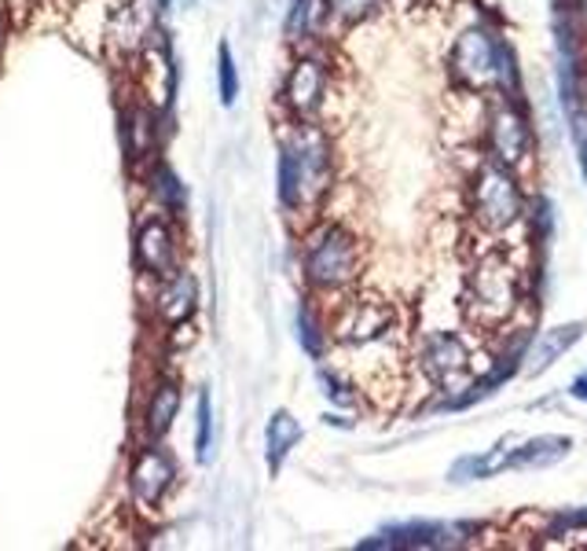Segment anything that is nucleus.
<instances>
[{
    "label": "nucleus",
    "mask_w": 587,
    "mask_h": 551,
    "mask_svg": "<svg viewBox=\"0 0 587 551\" xmlns=\"http://www.w3.org/2000/svg\"><path fill=\"white\" fill-rule=\"evenodd\" d=\"M459 324L478 331L484 343H507L529 320V268L514 243H489L470 250L455 295Z\"/></svg>",
    "instance_id": "f257e3e1"
},
{
    "label": "nucleus",
    "mask_w": 587,
    "mask_h": 551,
    "mask_svg": "<svg viewBox=\"0 0 587 551\" xmlns=\"http://www.w3.org/2000/svg\"><path fill=\"white\" fill-rule=\"evenodd\" d=\"M342 188V158L331 125L283 122L276 155V195L283 214L320 217Z\"/></svg>",
    "instance_id": "f03ea898"
},
{
    "label": "nucleus",
    "mask_w": 587,
    "mask_h": 551,
    "mask_svg": "<svg viewBox=\"0 0 587 551\" xmlns=\"http://www.w3.org/2000/svg\"><path fill=\"white\" fill-rule=\"evenodd\" d=\"M463 217L474 239L489 243H514L532 225V192L529 177L518 169L492 163L481 152L463 169ZM518 247V243H514Z\"/></svg>",
    "instance_id": "7ed1b4c3"
},
{
    "label": "nucleus",
    "mask_w": 587,
    "mask_h": 551,
    "mask_svg": "<svg viewBox=\"0 0 587 551\" xmlns=\"http://www.w3.org/2000/svg\"><path fill=\"white\" fill-rule=\"evenodd\" d=\"M298 276L312 302H334L363 284L368 243L346 217H312L298 236Z\"/></svg>",
    "instance_id": "20e7f679"
},
{
    "label": "nucleus",
    "mask_w": 587,
    "mask_h": 551,
    "mask_svg": "<svg viewBox=\"0 0 587 551\" xmlns=\"http://www.w3.org/2000/svg\"><path fill=\"white\" fill-rule=\"evenodd\" d=\"M444 74H448L455 93H522L518 56H514L507 37L484 19H474V23L455 29L448 52H444Z\"/></svg>",
    "instance_id": "39448f33"
},
{
    "label": "nucleus",
    "mask_w": 587,
    "mask_h": 551,
    "mask_svg": "<svg viewBox=\"0 0 587 551\" xmlns=\"http://www.w3.org/2000/svg\"><path fill=\"white\" fill-rule=\"evenodd\" d=\"M489 357V343L470 331L467 324L459 327H427L411 343L408 368L415 379H422V386L433 390L441 397H459L467 390L478 386L484 364L478 360Z\"/></svg>",
    "instance_id": "423d86ee"
},
{
    "label": "nucleus",
    "mask_w": 587,
    "mask_h": 551,
    "mask_svg": "<svg viewBox=\"0 0 587 551\" xmlns=\"http://www.w3.org/2000/svg\"><path fill=\"white\" fill-rule=\"evenodd\" d=\"M334 96H338V67H334L331 48L327 45L294 48L276 88V107L283 122L327 125Z\"/></svg>",
    "instance_id": "0eeeda50"
},
{
    "label": "nucleus",
    "mask_w": 587,
    "mask_h": 551,
    "mask_svg": "<svg viewBox=\"0 0 587 551\" xmlns=\"http://www.w3.org/2000/svg\"><path fill=\"white\" fill-rule=\"evenodd\" d=\"M478 147L484 158L503 163L529 177L540 152V133H536L532 110L522 99V93H492L484 96L481 107V133Z\"/></svg>",
    "instance_id": "6e6552de"
},
{
    "label": "nucleus",
    "mask_w": 587,
    "mask_h": 551,
    "mask_svg": "<svg viewBox=\"0 0 587 551\" xmlns=\"http://www.w3.org/2000/svg\"><path fill=\"white\" fill-rule=\"evenodd\" d=\"M177 486H180V464L166 448V441H140L133 456H129V470H125L129 504L140 515H158Z\"/></svg>",
    "instance_id": "1a4fd4ad"
},
{
    "label": "nucleus",
    "mask_w": 587,
    "mask_h": 551,
    "mask_svg": "<svg viewBox=\"0 0 587 551\" xmlns=\"http://www.w3.org/2000/svg\"><path fill=\"white\" fill-rule=\"evenodd\" d=\"M133 262L136 273L158 284V279L173 276L180 265H184V236H180V225L173 214L166 209H147L140 214L133 228Z\"/></svg>",
    "instance_id": "9d476101"
},
{
    "label": "nucleus",
    "mask_w": 587,
    "mask_h": 551,
    "mask_svg": "<svg viewBox=\"0 0 587 551\" xmlns=\"http://www.w3.org/2000/svg\"><path fill=\"white\" fill-rule=\"evenodd\" d=\"M121 155L129 169H147L161 152V110L151 99H129L118 115Z\"/></svg>",
    "instance_id": "9b49d317"
},
{
    "label": "nucleus",
    "mask_w": 587,
    "mask_h": 551,
    "mask_svg": "<svg viewBox=\"0 0 587 551\" xmlns=\"http://www.w3.org/2000/svg\"><path fill=\"white\" fill-rule=\"evenodd\" d=\"M199 276L188 265H180L173 276L158 279L155 295H151V316L161 331H180L188 327L199 313Z\"/></svg>",
    "instance_id": "f8f14e48"
},
{
    "label": "nucleus",
    "mask_w": 587,
    "mask_h": 551,
    "mask_svg": "<svg viewBox=\"0 0 587 551\" xmlns=\"http://www.w3.org/2000/svg\"><path fill=\"white\" fill-rule=\"evenodd\" d=\"M180 408H184V386L177 375H155L144 394L136 416V438L140 441H166L169 430L177 427Z\"/></svg>",
    "instance_id": "ddd939ff"
},
{
    "label": "nucleus",
    "mask_w": 587,
    "mask_h": 551,
    "mask_svg": "<svg viewBox=\"0 0 587 551\" xmlns=\"http://www.w3.org/2000/svg\"><path fill=\"white\" fill-rule=\"evenodd\" d=\"M580 335H584V324H562V327H551V331H543V335H536L529 357H525V372L529 375L548 372L554 360L562 354H570V349L580 343Z\"/></svg>",
    "instance_id": "4468645a"
},
{
    "label": "nucleus",
    "mask_w": 587,
    "mask_h": 551,
    "mask_svg": "<svg viewBox=\"0 0 587 551\" xmlns=\"http://www.w3.org/2000/svg\"><path fill=\"white\" fill-rule=\"evenodd\" d=\"M573 453V438L562 434H540L522 441V448H511L507 467L511 470H532V467H554L559 459Z\"/></svg>",
    "instance_id": "2eb2a0df"
},
{
    "label": "nucleus",
    "mask_w": 587,
    "mask_h": 551,
    "mask_svg": "<svg viewBox=\"0 0 587 551\" xmlns=\"http://www.w3.org/2000/svg\"><path fill=\"white\" fill-rule=\"evenodd\" d=\"M144 184L151 192V203H155L158 209H166V214L180 217L188 209V188L184 180H180L173 169H169L161 158H155L147 169H144Z\"/></svg>",
    "instance_id": "dca6fc26"
},
{
    "label": "nucleus",
    "mask_w": 587,
    "mask_h": 551,
    "mask_svg": "<svg viewBox=\"0 0 587 551\" xmlns=\"http://www.w3.org/2000/svg\"><path fill=\"white\" fill-rule=\"evenodd\" d=\"M306 438V430H301V423L294 419V412H287V408H276L265 427V456H268V467L279 470L283 459H287L294 448H298V441Z\"/></svg>",
    "instance_id": "f3484780"
},
{
    "label": "nucleus",
    "mask_w": 587,
    "mask_h": 551,
    "mask_svg": "<svg viewBox=\"0 0 587 551\" xmlns=\"http://www.w3.org/2000/svg\"><path fill=\"white\" fill-rule=\"evenodd\" d=\"M195 459L199 464L214 459V397L206 386L195 397Z\"/></svg>",
    "instance_id": "a211bd4d"
},
{
    "label": "nucleus",
    "mask_w": 587,
    "mask_h": 551,
    "mask_svg": "<svg viewBox=\"0 0 587 551\" xmlns=\"http://www.w3.org/2000/svg\"><path fill=\"white\" fill-rule=\"evenodd\" d=\"M239 67H236V52H231L228 41L217 45V93H220V104L225 107H236L239 99Z\"/></svg>",
    "instance_id": "6ab92c4d"
},
{
    "label": "nucleus",
    "mask_w": 587,
    "mask_h": 551,
    "mask_svg": "<svg viewBox=\"0 0 587 551\" xmlns=\"http://www.w3.org/2000/svg\"><path fill=\"white\" fill-rule=\"evenodd\" d=\"M570 397L584 400V405H587V372H580V375L573 379V386H570Z\"/></svg>",
    "instance_id": "aec40b11"
},
{
    "label": "nucleus",
    "mask_w": 587,
    "mask_h": 551,
    "mask_svg": "<svg viewBox=\"0 0 587 551\" xmlns=\"http://www.w3.org/2000/svg\"><path fill=\"white\" fill-rule=\"evenodd\" d=\"M397 4H411V8H433V4H441V0H397Z\"/></svg>",
    "instance_id": "412c9836"
},
{
    "label": "nucleus",
    "mask_w": 587,
    "mask_h": 551,
    "mask_svg": "<svg viewBox=\"0 0 587 551\" xmlns=\"http://www.w3.org/2000/svg\"><path fill=\"white\" fill-rule=\"evenodd\" d=\"M580 82H584V99H587V56H584V67H580Z\"/></svg>",
    "instance_id": "4be33fe9"
},
{
    "label": "nucleus",
    "mask_w": 587,
    "mask_h": 551,
    "mask_svg": "<svg viewBox=\"0 0 587 551\" xmlns=\"http://www.w3.org/2000/svg\"><path fill=\"white\" fill-rule=\"evenodd\" d=\"M0 52H4V12H0Z\"/></svg>",
    "instance_id": "5701e85b"
}]
</instances>
